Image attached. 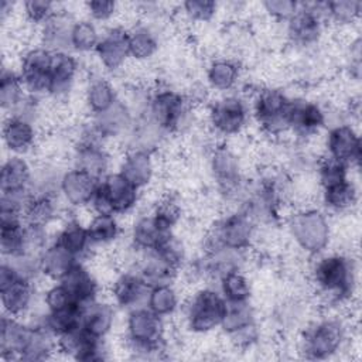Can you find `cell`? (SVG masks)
I'll return each mask as SVG.
<instances>
[{
    "label": "cell",
    "instance_id": "ba28073f",
    "mask_svg": "<svg viewBox=\"0 0 362 362\" xmlns=\"http://www.w3.org/2000/svg\"><path fill=\"white\" fill-rule=\"evenodd\" d=\"M146 113L164 133H175L188 119L189 102L175 89L158 88L148 96Z\"/></svg>",
    "mask_w": 362,
    "mask_h": 362
},
{
    "label": "cell",
    "instance_id": "8992f818",
    "mask_svg": "<svg viewBox=\"0 0 362 362\" xmlns=\"http://www.w3.org/2000/svg\"><path fill=\"white\" fill-rule=\"evenodd\" d=\"M139 195L140 189L119 171L109 173L99 181L89 206L95 214L123 215L137 205Z\"/></svg>",
    "mask_w": 362,
    "mask_h": 362
},
{
    "label": "cell",
    "instance_id": "277c9868",
    "mask_svg": "<svg viewBox=\"0 0 362 362\" xmlns=\"http://www.w3.org/2000/svg\"><path fill=\"white\" fill-rule=\"evenodd\" d=\"M288 232L296 245L305 253L321 255L331 239V225L327 215L315 208L300 209L288 219Z\"/></svg>",
    "mask_w": 362,
    "mask_h": 362
},
{
    "label": "cell",
    "instance_id": "d590c367",
    "mask_svg": "<svg viewBox=\"0 0 362 362\" xmlns=\"http://www.w3.org/2000/svg\"><path fill=\"white\" fill-rule=\"evenodd\" d=\"M324 206L331 212H348L359 201V192L352 180L346 178L337 184L321 188Z\"/></svg>",
    "mask_w": 362,
    "mask_h": 362
},
{
    "label": "cell",
    "instance_id": "60d3db41",
    "mask_svg": "<svg viewBox=\"0 0 362 362\" xmlns=\"http://www.w3.org/2000/svg\"><path fill=\"white\" fill-rule=\"evenodd\" d=\"M146 307L163 318L173 315L180 307V296L177 288L173 286V283L150 287Z\"/></svg>",
    "mask_w": 362,
    "mask_h": 362
},
{
    "label": "cell",
    "instance_id": "ee69618b",
    "mask_svg": "<svg viewBox=\"0 0 362 362\" xmlns=\"http://www.w3.org/2000/svg\"><path fill=\"white\" fill-rule=\"evenodd\" d=\"M218 281H219L218 290L221 291L226 303L250 301L252 284L240 269L228 272Z\"/></svg>",
    "mask_w": 362,
    "mask_h": 362
},
{
    "label": "cell",
    "instance_id": "3957f363",
    "mask_svg": "<svg viewBox=\"0 0 362 362\" xmlns=\"http://www.w3.org/2000/svg\"><path fill=\"white\" fill-rule=\"evenodd\" d=\"M348 338V328L338 317H324L305 328L301 352L310 359H327L338 354Z\"/></svg>",
    "mask_w": 362,
    "mask_h": 362
},
{
    "label": "cell",
    "instance_id": "52a82bcc",
    "mask_svg": "<svg viewBox=\"0 0 362 362\" xmlns=\"http://www.w3.org/2000/svg\"><path fill=\"white\" fill-rule=\"evenodd\" d=\"M293 98L277 88H262L255 93L252 115L259 127L269 136L288 132V115Z\"/></svg>",
    "mask_w": 362,
    "mask_h": 362
},
{
    "label": "cell",
    "instance_id": "4dcf8cb0",
    "mask_svg": "<svg viewBox=\"0 0 362 362\" xmlns=\"http://www.w3.org/2000/svg\"><path fill=\"white\" fill-rule=\"evenodd\" d=\"M134 272L144 280L148 287L173 283L178 270L168 264L157 252H140V259L136 262Z\"/></svg>",
    "mask_w": 362,
    "mask_h": 362
},
{
    "label": "cell",
    "instance_id": "680465c9",
    "mask_svg": "<svg viewBox=\"0 0 362 362\" xmlns=\"http://www.w3.org/2000/svg\"><path fill=\"white\" fill-rule=\"evenodd\" d=\"M13 3L11 1H7V0H3L0 3V17L1 20H6V17L10 14V11L13 10Z\"/></svg>",
    "mask_w": 362,
    "mask_h": 362
},
{
    "label": "cell",
    "instance_id": "836d02e7",
    "mask_svg": "<svg viewBox=\"0 0 362 362\" xmlns=\"http://www.w3.org/2000/svg\"><path fill=\"white\" fill-rule=\"evenodd\" d=\"M59 215V202L57 195L31 194L24 208V222L47 228Z\"/></svg>",
    "mask_w": 362,
    "mask_h": 362
},
{
    "label": "cell",
    "instance_id": "816d5d0a",
    "mask_svg": "<svg viewBox=\"0 0 362 362\" xmlns=\"http://www.w3.org/2000/svg\"><path fill=\"white\" fill-rule=\"evenodd\" d=\"M75 304H79V303L72 297V294L68 291V288L59 281H55L44 293V305L48 313L64 310V308H68Z\"/></svg>",
    "mask_w": 362,
    "mask_h": 362
},
{
    "label": "cell",
    "instance_id": "7c38bea8",
    "mask_svg": "<svg viewBox=\"0 0 362 362\" xmlns=\"http://www.w3.org/2000/svg\"><path fill=\"white\" fill-rule=\"evenodd\" d=\"M52 55L54 52L42 45L33 47L23 54L17 72L30 96L48 95Z\"/></svg>",
    "mask_w": 362,
    "mask_h": 362
},
{
    "label": "cell",
    "instance_id": "ffe728a7",
    "mask_svg": "<svg viewBox=\"0 0 362 362\" xmlns=\"http://www.w3.org/2000/svg\"><path fill=\"white\" fill-rule=\"evenodd\" d=\"M33 324L21 322L20 318L1 315L0 321V352L6 361L21 359V355L30 341Z\"/></svg>",
    "mask_w": 362,
    "mask_h": 362
},
{
    "label": "cell",
    "instance_id": "ac0fdd59",
    "mask_svg": "<svg viewBox=\"0 0 362 362\" xmlns=\"http://www.w3.org/2000/svg\"><path fill=\"white\" fill-rule=\"evenodd\" d=\"M99 181L93 175L72 167L62 173L59 194L71 206H86L90 204Z\"/></svg>",
    "mask_w": 362,
    "mask_h": 362
},
{
    "label": "cell",
    "instance_id": "83f0119b",
    "mask_svg": "<svg viewBox=\"0 0 362 362\" xmlns=\"http://www.w3.org/2000/svg\"><path fill=\"white\" fill-rule=\"evenodd\" d=\"M75 20L64 11H55L41 25V41L42 47L52 52L65 51L69 52L71 47V31Z\"/></svg>",
    "mask_w": 362,
    "mask_h": 362
},
{
    "label": "cell",
    "instance_id": "7402d4cb",
    "mask_svg": "<svg viewBox=\"0 0 362 362\" xmlns=\"http://www.w3.org/2000/svg\"><path fill=\"white\" fill-rule=\"evenodd\" d=\"M90 122L103 140H106L113 137H126L133 127L134 117L130 107L119 99L107 110L92 116Z\"/></svg>",
    "mask_w": 362,
    "mask_h": 362
},
{
    "label": "cell",
    "instance_id": "e575fe53",
    "mask_svg": "<svg viewBox=\"0 0 362 362\" xmlns=\"http://www.w3.org/2000/svg\"><path fill=\"white\" fill-rule=\"evenodd\" d=\"M54 240L59 243L62 247H65L68 252H71L79 260L89 253L90 247H93L88 235L86 225L81 223L76 218L65 221V223L57 232Z\"/></svg>",
    "mask_w": 362,
    "mask_h": 362
},
{
    "label": "cell",
    "instance_id": "9c48e42d",
    "mask_svg": "<svg viewBox=\"0 0 362 362\" xmlns=\"http://www.w3.org/2000/svg\"><path fill=\"white\" fill-rule=\"evenodd\" d=\"M255 236V221L243 209L221 216L209 229L206 247H228L245 252Z\"/></svg>",
    "mask_w": 362,
    "mask_h": 362
},
{
    "label": "cell",
    "instance_id": "2e32d148",
    "mask_svg": "<svg viewBox=\"0 0 362 362\" xmlns=\"http://www.w3.org/2000/svg\"><path fill=\"white\" fill-rule=\"evenodd\" d=\"M95 54L106 71L120 69L130 58L129 30L120 25L106 30L99 40Z\"/></svg>",
    "mask_w": 362,
    "mask_h": 362
},
{
    "label": "cell",
    "instance_id": "9a60e30c",
    "mask_svg": "<svg viewBox=\"0 0 362 362\" xmlns=\"http://www.w3.org/2000/svg\"><path fill=\"white\" fill-rule=\"evenodd\" d=\"M209 168L222 194L230 197L240 189V161L239 157L228 146H218L214 148L209 157Z\"/></svg>",
    "mask_w": 362,
    "mask_h": 362
},
{
    "label": "cell",
    "instance_id": "6da1fadb",
    "mask_svg": "<svg viewBox=\"0 0 362 362\" xmlns=\"http://www.w3.org/2000/svg\"><path fill=\"white\" fill-rule=\"evenodd\" d=\"M317 291L329 303L341 304L352 298L356 288V266L342 253H328L317 259L311 269Z\"/></svg>",
    "mask_w": 362,
    "mask_h": 362
},
{
    "label": "cell",
    "instance_id": "8fae6325",
    "mask_svg": "<svg viewBox=\"0 0 362 362\" xmlns=\"http://www.w3.org/2000/svg\"><path fill=\"white\" fill-rule=\"evenodd\" d=\"M324 3H300L297 11L286 21L287 37L291 44L311 47L322 35Z\"/></svg>",
    "mask_w": 362,
    "mask_h": 362
},
{
    "label": "cell",
    "instance_id": "11a10c76",
    "mask_svg": "<svg viewBox=\"0 0 362 362\" xmlns=\"http://www.w3.org/2000/svg\"><path fill=\"white\" fill-rule=\"evenodd\" d=\"M86 13L89 16V20L92 21H109L112 20L117 13V3L112 0H92L85 3Z\"/></svg>",
    "mask_w": 362,
    "mask_h": 362
},
{
    "label": "cell",
    "instance_id": "8d00e7d4",
    "mask_svg": "<svg viewBox=\"0 0 362 362\" xmlns=\"http://www.w3.org/2000/svg\"><path fill=\"white\" fill-rule=\"evenodd\" d=\"M240 78V66L235 59L216 58L206 68L208 85L218 92H229Z\"/></svg>",
    "mask_w": 362,
    "mask_h": 362
},
{
    "label": "cell",
    "instance_id": "1f68e13d",
    "mask_svg": "<svg viewBox=\"0 0 362 362\" xmlns=\"http://www.w3.org/2000/svg\"><path fill=\"white\" fill-rule=\"evenodd\" d=\"M115 305L95 300L83 305L81 327L90 335L105 339L115 324Z\"/></svg>",
    "mask_w": 362,
    "mask_h": 362
},
{
    "label": "cell",
    "instance_id": "30bf717a",
    "mask_svg": "<svg viewBox=\"0 0 362 362\" xmlns=\"http://www.w3.org/2000/svg\"><path fill=\"white\" fill-rule=\"evenodd\" d=\"M247 102L235 93H225L208 107V124L219 136H236L249 122Z\"/></svg>",
    "mask_w": 362,
    "mask_h": 362
},
{
    "label": "cell",
    "instance_id": "5b68a950",
    "mask_svg": "<svg viewBox=\"0 0 362 362\" xmlns=\"http://www.w3.org/2000/svg\"><path fill=\"white\" fill-rule=\"evenodd\" d=\"M226 305L219 290L212 287L197 290L184 308L187 328L194 334H208L221 328Z\"/></svg>",
    "mask_w": 362,
    "mask_h": 362
},
{
    "label": "cell",
    "instance_id": "bcb514c9",
    "mask_svg": "<svg viewBox=\"0 0 362 362\" xmlns=\"http://www.w3.org/2000/svg\"><path fill=\"white\" fill-rule=\"evenodd\" d=\"M100 37L95 21L89 18L75 20L71 31V47L78 52H95Z\"/></svg>",
    "mask_w": 362,
    "mask_h": 362
},
{
    "label": "cell",
    "instance_id": "c3c4849f",
    "mask_svg": "<svg viewBox=\"0 0 362 362\" xmlns=\"http://www.w3.org/2000/svg\"><path fill=\"white\" fill-rule=\"evenodd\" d=\"M0 249L3 259H13L25 252L24 223L16 226H0Z\"/></svg>",
    "mask_w": 362,
    "mask_h": 362
},
{
    "label": "cell",
    "instance_id": "44dd1931",
    "mask_svg": "<svg viewBox=\"0 0 362 362\" xmlns=\"http://www.w3.org/2000/svg\"><path fill=\"white\" fill-rule=\"evenodd\" d=\"M3 143L13 154L28 153L37 140V132L33 120L20 115H8L1 127Z\"/></svg>",
    "mask_w": 362,
    "mask_h": 362
},
{
    "label": "cell",
    "instance_id": "4fadbf2b",
    "mask_svg": "<svg viewBox=\"0 0 362 362\" xmlns=\"http://www.w3.org/2000/svg\"><path fill=\"white\" fill-rule=\"evenodd\" d=\"M57 351L75 361L98 362L106 359L103 339H99L82 327L57 337Z\"/></svg>",
    "mask_w": 362,
    "mask_h": 362
},
{
    "label": "cell",
    "instance_id": "484cf974",
    "mask_svg": "<svg viewBox=\"0 0 362 362\" xmlns=\"http://www.w3.org/2000/svg\"><path fill=\"white\" fill-rule=\"evenodd\" d=\"M154 170L156 164L153 154L146 150H127L119 165V173L139 189L147 187L153 181Z\"/></svg>",
    "mask_w": 362,
    "mask_h": 362
},
{
    "label": "cell",
    "instance_id": "b9f144b4",
    "mask_svg": "<svg viewBox=\"0 0 362 362\" xmlns=\"http://www.w3.org/2000/svg\"><path fill=\"white\" fill-rule=\"evenodd\" d=\"M82 311H83V305H81V304H75V305H71L68 308L58 310V311H49V313L47 311L41 322L55 337H59L62 334H66V332L74 331L81 327Z\"/></svg>",
    "mask_w": 362,
    "mask_h": 362
},
{
    "label": "cell",
    "instance_id": "7dc6e473",
    "mask_svg": "<svg viewBox=\"0 0 362 362\" xmlns=\"http://www.w3.org/2000/svg\"><path fill=\"white\" fill-rule=\"evenodd\" d=\"M362 1L359 0H335L324 3L325 20L337 24H352L361 17Z\"/></svg>",
    "mask_w": 362,
    "mask_h": 362
},
{
    "label": "cell",
    "instance_id": "f546056e",
    "mask_svg": "<svg viewBox=\"0 0 362 362\" xmlns=\"http://www.w3.org/2000/svg\"><path fill=\"white\" fill-rule=\"evenodd\" d=\"M171 233L173 230L161 226L150 212L148 215H141L136 219L130 230V240L136 250L147 252L158 247Z\"/></svg>",
    "mask_w": 362,
    "mask_h": 362
},
{
    "label": "cell",
    "instance_id": "f6af8a7d",
    "mask_svg": "<svg viewBox=\"0 0 362 362\" xmlns=\"http://www.w3.org/2000/svg\"><path fill=\"white\" fill-rule=\"evenodd\" d=\"M255 322H256V315L250 301L228 303L221 328L226 335H229Z\"/></svg>",
    "mask_w": 362,
    "mask_h": 362
},
{
    "label": "cell",
    "instance_id": "f1b7e54d",
    "mask_svg": "<svg viewBox=\"0 0 362 362\" xmlns=\"http://www.w3.org/2000/svg\"><path fill=\"white\" fill-rule=\"evenodd\" d=\"M34 168L18 154H11L1 164L0 191L1 192H24L30 191Z\"/></svg>",
    "mask_w": 362,
    "mask_h": 362
},
{
    "label": "cell",
    "instance_id": "5bb4252c",
    "mask_svg": "<svg viewBox=\"0 0 362 362\" xmlns=\"http://www.w3.org/2000/svg\"><path fill=\"white\" fill-rule=\"evenodd\" d=\"M327 157H331L348 167L358 165L362 156L359 133L352 124L341 123L331 127L325 140Z\"/></svg>",
    "mask_w": 362,
    "mask_h": 362
},
{
    "label": "cell",
    "instance_id": "603a6c76",
    "mask_svg": "<svg viewBox=\"0 0 362 362\" xmlns=\"http://www.w3.org/2000/svg\"><path fill=\"white\" fill-rule=\"evenodd\" d=\"M34 296L35 290L33 280L20 276L11 284L0 288V303L3 307V314L16 318L24 317L31 310Z\"/></svg>",
    "mask_w": 362,
    "mask_h": 362
},
{
    "label": "cell",
    "instance_id": "d6986e66",
    "mask_svg": "<svg viewBox=\"0 0 362 362\" xmlns=\"http://www.w3.org/2000/svg\"><path fill=\"white\" fill-rule=\"evenodd\" d=\"M150 287L144 280L134 272H123L112 283L110 294L113 303L124 310H133L146 305L147 294Z\"/></svg>",
    "mask_w": 362,
    "mask_h": 362
},
{
    "label": "cell",
    "instance_id": "9f6ffc18",
    "mask_svg": "<svg viewBox=\"0 0 362 362\" xmlns=\"http://www.w3.org/2000/svg\"><path fill=\"white\" fill-rule=\"evenodd\" d=\"M298 4L294 0H267L263 3V7L273 18L287 21L297 11Z\"/></svg>",
    "mask_w": 362,
    "mask_h": 362
},
{
    "label": "cell",
    "instance_id": "f5cc1de1",
    "mask_svg": "<svg viewBox=\"0 0 362 362\" xmlns=\"http://www.w3.org/2000/svg\"><path fill=\"white\" fill-rule=\"evenodd\" d=\"M182 10L185 16L192 21L208 23L215 17L218 11V3L212 0H187L182 3Z\"/></svg>",
    "mask_w": 362,
    "mask_h": 362
},
{
    "label": "cell",
    "instance_id": "f907efd6",
    "mask_svg": "<svg viewBox=\"0 0 362 362\" xmlns=\"http://www.w3.org/2000/svg\"><path fill=\"white\" fill-rule=\"evenodd\" d=\"M317 173L321 188L349 178V167L327 156L318 163Z\"/></svg>",
    "mask_w": 362,
    "mask_h": 362
},
{
    "label": "cell",
    "instance_id": "74e56055",
    "mask_svg": "<svg viewBox=\"0 0 362 362\" xmlns=\"http://www.w3.org/2000/svg\"><path fill=\"white\" fill-rule=\"evenodd\" d=\"M117 100V92L109 79L99 76L88 82L85 89V103L89 112H92V116L107 110Z\"/></svg>",
    "mask_w": 362,
    "mask_h": 362
},
{
    "label": "cell",
    "instance_id": "d4e9b609",
    "mask_svg": "<svg viewBox=\"0 0 362 362\" xmlns=\"http://www.w3.org/2000/svg\"><path fill=\"white\" fill-rule=\"evenodd\" d=\"M110 157L103 143L78 141L74 150V167L79 168L98 180L109 174Z\"/></svg>",
    "mask_w": 362,
    "mask_h": 362
},
{
    "label": "cell",
    "instance_id": "e0dca14e",
    "mask_svg": "<svg viewBox=\"0 0 362 362\" xmlns=\"http://www.w3.org/2000/svg\"><path fill=\"white\" fill-rule=\"evenodd\" d=\"M327 123V115L322 106L313 100L293 99L288 115V132L298 137L317 134Z\"/></svg>",
    "mask_w": 362,
    "mask_h": 362
},
{
    "label": "cell",
    "instance_id": "ab89813d",
    "mask_svg": "<svg viewBox=\"0 0 362 362\" xmlns=\"http://www.w3.org/2000/svg\"><path fill=\"white\" fill-rule=\"evenodd\" d=\"M92 246H106L113 243L120 235V225L116 215L95 214L86 225Z\"/></svg>",
    "mask_w": 362,
    "mask_h": 362
},
{
    "label": "cell",
    "instance_id": "7bdbcfd3",
    "mask_svg": "<svg viewBox=\"0 0 362 362\" xmlns=\"http://www.w3.org/2000/svg\"><path fill=\"white\" fill-rule=\"evenodd\" d=\"M130 58L136 61H147L158 51V38L147 25H137L129 30Z\"/></svg>",
    "mask_w": 362,
    "mask_h": 362
},
{
    "label": "cell",
    "instance_id": "7a4b0ae2",
    "mask_svg": "<svg viewBox=\"0 0 362 362\" xmlns=\"http://www.w3.org/2000/svg\"><path fill=\"white\" fill-rule=\"evenodd\" d=\"M164 318L141 305L127 311L126 339L129 351L144 358L158 355L165 348Z\"/></svg>",
    "mask_w": 362,
    "mask_h": 362
},
{
    "label": "cell",
    "instance_id": "4316f807",
    "mask_svg": "<svg viewBox=\"0 0 362 362\" xmlns=\"http://www.w3.org/2000/svg\"><path fill=\"white\" fill-rule=\"evenodd\" d=\"M59 283L68 288V291L81 305H86L98 300V280L81 260L69 269V272L59 280Z\"/></svg>",
    "mask_w": 362,
    "mask_h": 362
},
{
    "label": "cell",
    "instance_id": "6f0895ef",
    "mask_svg": "<svg viewBox=\"0 0 362 362\" xmlns=\"http://www.w3.org/2000/svg\"><path fill=\"white\" fill-rule=\"evenodd\" d=\"M230 344L235 346V348H239V349H247L250 348L253 344L257 342L259 339V329H257V325L256 322L243 328V329H239L233 334H229L228 335Z\"/></svg>",
    "mask_w": 362,
    "mask_h": 362
},
{
    "label": "cell",
    "instance_id": "db71d44e",
    "mask_svg": "<svg viewBox=\"0 0 362 362\" xmlns=\"http://www.w3.org/2000/svg\"><path fill=\"white\" fill-rule=\"evenodd\" d=\"M55 11V4L48 0H27L23 3L24 17L31 24L42 25Z\"/></svg>",
    "mask_w": 362,
    "mask_h": 362
},
{
    "label": "cell",
    "instance_id": "cb8c5ba5",
    "mask_svg": "<svg viewBox=\"0 0 362 362\" xmlns=\"http://www.w3.org/2000/svg\"><path fill=\"white\" fill-rule=\"evenodd\" d=\"M79 72L78 59L65 51L54 52L51 72H49V90L48 95L61 98L68 95L76 81Z\"/></svg>",
    "mask_w": 362,
    "mask_h": 362
},
{
    "label": "cell",
    "instance_id": "681fc988",
    "mask_svg": "<svg viewBox=\"0 0 362 362\" xmlns=\"http://www.w3.org/2000/svg\"><path fill=\"white\" fill-rule=\"evenodd\" d=\"M151 215L158 221L161 226L173 230L182 216V208L180 202L173 197L161 198L151 211Z\"/></svg>",
    "mask_w": 362,
    "mask_h": 362
},
{
    "label": "cell",
    "instance_id": "f35d334b",
    "mask_svg": "<svg viewBox=\"0 0 362 362\" xmlns=\"http://www.w3.org/2000/svg\"><path fill=\"white\" fill-rule=\"evenodd\" d=\"M28 98L17 71L3 69L0 76V106L4 112L14 113Z\"/></svg>",
    "mask_w": 362,
    "mask_h": 362
},
{
    "label": "cell",
    "instance_id": "d6a6232c",
    "mask_svg": "<svg viewBox=\"0 0 362 362\" xmlns=\"http://www.w3.org/2000/svg\"><path fill=\"white\" fill-rule=\"evenodd\" d=\"M76 262L78 257L52 240L40 256V272L49 280L59 281Z\"/></svg>",
    "mask_w": 362,
    "mask_h": 362
}]
</instances>
